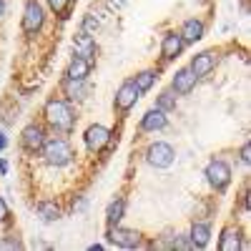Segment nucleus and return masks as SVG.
<instances>
[{
  "label": "nucleus",
  "mask_w": 251,
  "mask_h": 251,
  "mask_svg": "<svg viewBox=\"0 0 251 251\" xmlns=\"http://www.w3.org/2000/svg\"><path fill=\"white\" fill-rule=\"evenodd\" d=\"M219 249L221 251H239L241 249V236L239 231H234V228H226L221 241H219Z\"/></svg>",
  "instance_id": "17"
},
{
  "label": "nucleus",
  "mask_w": 251,
  "mask_h": 251,
  "mask_svg": "<svg viewBox=\"0 0 251 251\" xmlns=\"http://www.w3.org/2000/svg\"><path fill=\"white\" fill-rule=\"evenodd\" d=\"M249 153H251L249 143H244V146H241V161H244V163H249V161H251V156H249Z\"/></svg>",
  "instance_id": "26"
},
{
  "label": "nucleus",
  "mask_w": 251,
  "mask_h": 251,
  "mask_svg": "<svg viewBox=\"0 0 251 251\" xmlns=\"http://www.w3.org/2000/svg\"><path fill=\"white\" fill-rule=\"evenodd\" d=\"M5 146H8V138H5V133H3V131H0V151H3Z\"/></svg>",
  "instance_id": "28"
},
{
  "label": "nucleus",
  "mask_w": 251,
  "mask_h": 251,
  "mask_svg": "<svg viewBox=\"0 0 251 251\" xmlns=\"http://www.w3.org/2000/svg\"><path fill=\"white\" fill-rule=\"evenodd\" d=\"M178 35H181L183 43H196V40H201V38H203V23H201V20H196V18L186 20Z\"/></svg>",
  "instance_id": "14"
},
{
  "label": "nucleus",
  "mask_w": 251,
  "mask_h": 251,
  "mask_svg": "<svg viewBox=\"0 0 251 251\" xmlns=\"http://www.w3.org/2000/svg\"><path fill=\"white\" fill-rule=\"evenodd\" d=\"M156 108H158V111H163V113L174 111V108H176V96H174L171 91L161 93V96H158V103H156Z\"/></svg>",
  "instance_id": "21"
},
{
  "label": "nucleus",
  "mask_w": 251,
  "mask_h": 251,
  "mask_svg": "<svg viewBox=\"0 0 251 251\" xmlns=\"http://www.w3.org/2000/svg\"><path fill=\"white\" fill-rule=\"evenodd\" d=\"M68 3H71V0H48V5H50L53 13H66Z\"/></svg>",
  "instance_id": "23"
},
{
  "label": "nucleus",
  "mask_w": 251,
  "mask_h": 251,
  "mask_svg": "<svg viewBox=\"0 0 251 251\" xmlns=\"http://www.w3.org/2000/svg\"><path fill=\"white\" fill-rule=\"evenodd\" d=\"M83 93H86V86H83V80H66V96H68L71 100L83 98Z\"/></svg>",
  "instance_id": "22"
},
{
  "label": "nucleus",
  "mask_w": 251,
  "mask_h": 251,
  "mask_svg": "<svg viewBox=\"0 0 251 251\" xmlns=\"http://www.w3.org/2000/svg\"><path fill=\"white\" fill-rule=\"evenodd\" d=\"M214 66H216V55L206 50V53H201V55H196L191 60V73L196 78H203V75H208V73L214 71Z\"/></svg>",
  "instance_id": "11"
},
{
  "label": "nucleus",
  "mask_w": 251,
  "mask_h": 251,
  "mask_svg": "<svg viewBox=\"0 0 251 251\" xmlns=\"http://www.w3.org/2000/svg\"><path fill=\"white\" fill-rule=\"evenodd\" d=\"M174 246H176V249H194L191 239H183V236H181V239H176V241H174Z\"/></svg>",
  "instance_id": "24"
},
{
  "label": "nucleus",
  "mask_w": 251,
  "mask_h": 251,
  "mask_svg": "<svg viewBox=\"0 0 251 251\" xmlns=\"http://www.w3.org/2000/svg\"><path fill=\"white\" fill-rule=\"evenodd\" d=\"M156 71H143V73H138L136 75V88H138V93H146V91H149L151 86H153V83H156Z\"/></svg>",
  "instance_id": "19"
},
{
  "label": "nucleus",
  "mask_w": 251,
  "mask_h": 251,
  "mask_svg": "<svg viewBox=\"0 0 251 251\" xmlns=\"http://www.w3.org/2000/svg\"><path fill=\"white\" fill-rule=\"evenodd\" d=\"M206 178L216 191H224V188L228 186V181H231V169H228L224 161H211L206 166Z\"/></svg>",
  "instance_id": "4"
},
{
  "label": "nucleus",
  "mask_w": 251,
  "mask_h": 251,
  "mask_svg": "<svg viewBox=\"0 0 251 251\" xmlns=\"http://www.w3.org/2000/svg\"><path fill=\"white\" fill-rule=\"evenodd\" d=\"M86 146L91 151H103L108 146V141H111V131L106 128V126H88V131H86Z\"/></svg>",
  "instance_id": "5"
},
{
  "label": "nucleus",
  "mask_w": 251,
  "mask_h": 251,
  "mask_svg": "<svg viewBox=\"0 0 251 251\" xmlns=\"http://www.w3.org/2000/svg\"><path fill=\"white\" fill-rule=\"evenodd\" d=\"M38 214L43 216L46 221H55V219H60V208H58L55 201H40L38 203Z\"/></svg>",
  "instance_id": "18"
},
{
  "label": "nucleus",
  "mask_w": 251,
  "mask_h": 251,
  "mask_svg": "<svg viewBox=\"0 0 251 251\" xmlns=\"http://www.w3.org/2000/svg\"><path fill=\"white\" fill-rule=\"evenodd\" d=\"M174 158H176V151L163 141L149 146V151H146V161H149L153 169H169V166L174 163Z\"/></svg>",
  "instance_id": "3"
},
{
  "label": "nucleus",
  "mask_w": 251,
  "mask_h": 251,
  "mask_svg": "<svg viewBox=\"0 0 251 251\" xmlns=\"http://www.w3.org/2000/svg\"><path fill=\"white\" fill-rule=\"evenodd\" d=\"M123 211H126V201H123V199H116V201L108 206V211H106L108 224H111V226H113V224H118V221L123 219Z\"/></svg>",
  "instance_id": "20"
},
{
  "label": "nucleus",
  "mask_w": 251,
  "mask_h": 251,
  "mask_svg": "<svg viewBox=\"0 0 251 251\" xmlns=\"http://www.w3.org/2000/svg\"><path fill=\"white\" fill-rule=\"evenodd\" d=\"M188 239H191L194 249H203V246H208V239H211V228H208L206 224H194Z\"/></svg>",
  "instance_id": "16"
},
{
  "label": "nucleus",
  "mask_w": 251,
  "mask_h": 251,
  "mask_svg": "<svg viewBox=\"0 0 251 251\" xmlns=\"http://www.w3.org/2000/svg\"><path fill=\"white\" fill-rule=\"evenodd\" d=\"M0 246H3V249H20V244H18V241H3Z\"/></svg>",
  "instance_id": "27"
},
{
  "label": "nucleus",
  "mask_w": 251,
  "mask_h": 251,
  "mask_svg": "<svg viewBox=\"0 0 251 251\" xmlns=\"http://www.w3.org/2000/svg\"><path fill=\"white\" fill-rule=\"evenodd\" d=\"M8 216H10V211H8V206H5V201L0 199V221H8Z\"/></svg>",
  "instance_id": "25"
},
{
  "label": "nucleus",
  "mask_w": 251,
  "mask_h": 251,
  "mask_svg": "<svg viewBox=\"0 0 251 251\" xmlns=\"http://www.w3.org/2000/svg\"><path fill=\"white\" fill-rule=\"evenodd\" d=\"M46 121L55 131H71L73 128V111L66 100H48L46 103Z\"/></svg>",
  "instance_id": "2"
},
{
  "label": "nucleus",
  "mask_w": 251,
  "mask_h": 251,
  "mask_svg": "<svg viewBox=\"0 0 251 251\" xmlns=\"http://www.w3.org/2000/svg\"><path fill=\"white\" fill-rule=\"evenodd\" d=\"M88 73H91V60L75 55V58L71 60L68 71H66V78H68V80H86Z\"/></svg>",
  "instance_id": "13"
},
{
  "label": "nucleus",
  "mask_w": 251,
  "mask_h": 251,
  "mask_svg": "<svg viewBox=\"0 0 251 251\" xmlns=\"http://www.w3.org/2000/svg\"><path fill=\"white\" fill-rule=\"evenodd\" d=\"M181 50H183V40H181V35H178V33H166V35H163V43H161V53H163V58H166V60H174Z\"/></svg>",
  "instance_id": "12"
},
{
  "label": "nucleus",
  "mask_w": 251,
  "mask_h": 251,
  "mask_svg": "<svg viewBox=\"0 0 251 251\" xmlns=\"http://www.w3.org/2000/svg\"><path fill=\"white\" fill-rule=\"evenodd\" d=\"M166 123H169L166 113L158 111V108H153V111H149V113L141 118V128L143 131H161V128H166Z\"/></svg>",
  "instance_id": "15"
},
{
  "label": "nucleus",
  "mask_w": 251,
  "mask_h": 251,
  "mask_svg": "<svg viewBox=\"0 0 251 251\" xmlns=\"http://www.w3.org/2000/svg\"><path fill=\"white\" fill-rule=\"evenodd\" d=\"M43 158L50 163V166H55V169H60V166H68L71 161H73V149H71V143L66 141V138H50V141H46L43 143Z\"/></svg>",
  "instance_id": "1"
},
{
  "label": "nucleus",
  "mask_w": 251,
  "mask_h": 251,
  "mask_svg": "<svg viewBox=\"0 0 251 251\" xmlns=\"http://www.w3.org/2000/svg\"><path fill=\"white\" fill-rule=\"evenodd\" d=\"M108 241L116 244V246H123V249H136L141 246V234L138 231H131V228H111L108 231Z\"/></svg>",
  "instance_id": "8"
},
{
  "label": "nucleus",
  "mask_w": 251,
  "mask_h": 251,
  "mask_svg": "<svg viewBox=\"0 0 251 251\" xmlns=\"http://www.w3.org/2000/svg\"><path fill=\"white\" fill-rule=\"evenodd\" d=\"M196 75L191 73V68H181L176 75H174V91L178 93V96H186V93H191L194 91V86H196Z\"/></svg>",
  "instance_id": "10"
},
{
  "label": "nucleus",
  "mask_w": 251,
  "mask_h": 251,
  "mask_svg": "<svg viewBox=\"0 0 251 251\" xmlns=\"http://www.w3.org/2000/svg\"><path fill=\"white\" fill-rule=\"evenodd\" d=\"M3 13H5V0H0V18H3Z\"/></svg>",
  "instance_id": "29"
},
{
  "label": "nucleus",
  "mask_w": 251,
  "mask_h": 251,
  "mask_svg": "<svg viewBox=\"0 0 251 251\" xmlns=\"http://www.w3.org/2000/svg\"><path fill=\"white\" fill-rule=\"evenodd\" d=\"M138 88H136V83L133 80H126L123 86L118 88V93H116V108L118 111H131L133 106H136V100H138Z\"/></svg>",
  "instance_id": "7"
},
{
  "label": "nucleus",
  "mask_w": 251,
  "mask_h": 251,
  "mask_svg": "<svg viewBox=\"0 0 251 251\" xmlns=\"http://www.w3.org/2000/svg\"><path fill=\"white\" fill-rule=\"evenodd\" d=\"M43 25V8H40L35 0H28L25 13H23V30L25 33H38Z\"/></svg>",
  "instance_id": "9"
},
{
  "label": "nucleus",
  "mask_w": 251,
  "mask_h": 251,
  "mask_svg": "<svg viewBox=\"0 0 251 251\" xmlns=\"http://www.w3.org/2000/svg\"><path fill=\"white\" fill-rule=\"evenodd\" d=\"M20 143H23V149L30 151V153L40 151V149H43V143H46L43 128H40V126H25L23 133H20Z\"/></svg>",
  "instance_id": "6"
}]
</instances>
